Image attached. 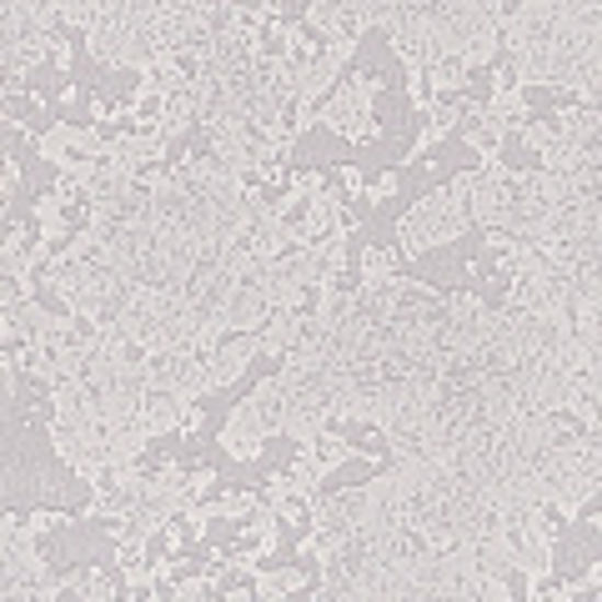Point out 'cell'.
<instances>
[{"mask_svg":"<svg viewBox=\"0 0 602 602\" xmlns=\"http://www.w3.org/2000/svg\"><path fill=\"white\" fill-rule=\"evenodd\" d=\"M462 231H467V222H462L457 201L447 196V181H442V186L422 191L412 212L397 222V247H401V257H422V251H432V247L457 241Z\"/></svg>","mask_w":602,"mask_h":602,"instance_id":"cell-1","label":"cell"},{"mask_svg":"<svg viewBox=\"0 0 602 602\" xmlns=\"http://www.w3.org/2000/svg\"><path fill=\"white\" fill-rule=\"evenodd\" d=\"M261 352V337H222L216 342V352L206 356V372H212V391L231 387V382L241 377L251 366V356Z\"/></svg>","mask_w":602,"mask_h":602,"instance_id":"cell-2","label":"cell"},{"mask_svg":"<svg viewBox=\"0 0 602 602\" xmlns=\"http://www.w3.org/2000/svg\"><path fill=\"white\" fill-rule=\"evenodd\" d=\"M181 407H186V401H181L177 391H146L141 422H146V432H151V442L166 438L171 427H181Z\"/></svg>","mask_w":602,"mask_h":602,"instance_id":"cell-3","label":"cell"},{"mask_svg":"<svg viewBox=\"0 0 602 602\" xmlns=\"http://www.w3.org/2000/svg\"><path fill=\"white\" fill-rule=\"evenodd\" d=\"M261 447H266V438H261V432H251L247 422H231V417L222 422V452H226V457L261 462Z\"/></svg>","mask_w":602,"mask_h":602,"instance_id":"cell-4","label":"cell"},{"mask_svg":"<svg viewBox=\"0 0 602 602\" xmlns=\"http://www.w3.org/2000/svg\"><path fill=\"white\" fill-rule=\"evenodd\" d=\"M292 592H307V572H302V567L257 572V598H292Z\"/></svg>","mask_w":602,"mask_h":602,"instance_id":"cell-5","label":"cell"},{"mask_svg":"<svg viewBox=\"0 0 602 602\" xmlns=\"http://www.w3.org/2000/svg\"><path fill=\"white\" fill-rule=\"evenodd\" d=\"M397 186H401L397 171H382V177H372V181H366V206H387V201L397 196Z\"/></svg>","mask_w":602,"mask_h":602,"instance_id":"cell-6","label":"cell"}]
</instances>
